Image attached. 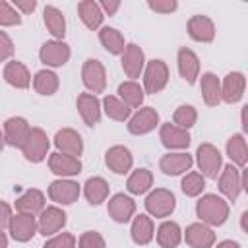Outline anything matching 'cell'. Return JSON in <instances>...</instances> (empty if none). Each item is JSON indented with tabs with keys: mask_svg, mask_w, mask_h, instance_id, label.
I'll use <instances>...</instances> for the list:
<instances>
[{
	"mask_svg": "<svg viewBox=\"0 0 248 248\" xmlns=\"http://www.w3.org/2000/svg\"><path fill=\"white\" fill-rule=\"evenodd\" d=\"M215 248H242L236 240H231V238H227V240H221V242H217V246Z\"/></svg>",
	"mask_w": 248,
	"mask_h": 248,
	"instance_id": "cell-50",
	"label": "cell"
},
{
	"mask_svg": "<svg viewBox=\"0 0 248 248\" xmlns=\"http://www.w3.org/2000/svg\"><path fill=\"white\" fill-rule=\"evenodd\" d=\"M12 215H14V209H12V205H10L8 202L0 200V229H8Z\"/></svg>",
	"mask_w": 248,
	"mask_h": 248,
	"instance_id": "cell-47",
	"label": "cell"
},
{
	"mask_svg": "<svg viewBox=\"0 0 248 248\" xmlns=\"http://www.w3.org/2000/svg\"><path fill=\"white\" fill-rule=\"evenodd\" d=\"M116 97L130 108H140L143 107V99H145V91L143 87L138 83V81H132V79H126L118 85L116 89Z\"/></svg>",
	"mask_w": 248,
	"mask_h": 248,
	"instance_id": "cell-33",
	"label": "cell"
},
{
	"mask_svg": "<svg viewBox=\"0 0 248 248\" xmlns=\"http://www.w3.org/2000/svg\"><path fill=\"white\" fill-rule=\"evenodd\" d=\"M8 232L16 242H29L37 232V215L29 213H14L8 225Z\"/></svg>",
	"mask_w": 248,
	"mask_h": 248,
	"instance_id": "cell-12",
	"label": "cell"
},
{
	"mask_svg": "<svg viewBox=\"0 0 248 248\" xmlns=\"http://www.w3.org/2000/svg\"><path fill=\"white\" fill-rule=\"evenodd\" d=\"M31 130V124L27 122V118L23 116H10L4 124H2V132H4V143L10 147H17L21 149L23 141L27 140Z\"/></svg>",
	"mask_w": 248,
	"mask_h": 248,
	"instance_id": "cell-19",
	"label": "cell"
},
{
	"mask_svg": "<svg viewBox=\"0 0 248 248\" xmlns=\"http://www.w3.org/2000/svg\"><path fill=\"white\" fill-rule=\"evenodd\" d=\"M0 248H8V234L4 229H0Z\"/></svg>",
	"mask_w": 248,
	"mask_h": 248,
	"instance_id": "cell-51",
	"label": "cell"
},
{
	"mask_svg": "<svg viewBox=\"0 0 248 248\" xmlns=\"http://www.w3.org/2000/svg\"><path fill=\"white\" fill-rule=\"evenodd\" d=\"M182 240L190 248H213L215 232H213V227H207L205 223L196 221L182 231Z\"/></svg>",
	"mask_w": 248,
	"mask_h": 248,
	"instance_id": "cell-18",
	"label": "cell"
},
{
	"mask_svg": "<svg viewBox=\"0 0 248 248\" xmlns=\"http://www.w3.org/2000/svg\"><path fill=\"white\" fill-rule=\"evenodd\" d=\"M68 215L60 205H45V209L37 215V229L43 236H54L66 227Z\"/></svg>",
	"mask_w": 248,
	"mask_h": 248,
	"instance_id": "cell-8",
	"label": "cell"
},
{
	"mask_svg": "<svg viewBox=\"0 0 248 248\" xmlns=\"http://www.w3.org/2000/svg\"><path fill=\"white\" fill-rule=\"evenodd\" d=\"M231 213L229 202L223 196L217 194H203L196 202V215L200 223H205L207 227H221L227 223Z\"/></svg>",
	"mask_w": 248,
	"mask_h": 248,
	"instance_id": "cell-1",
	"label": "cell"
},
{
	"mask_svg": "<svg viewBox=\"0 0 248 248\" xmlns=\"http://www.w3.org/2000/svg\"><path fill=\"white\" fill-rule=\"evenodd\" d=\"M78 246V240L72 232H58L54 236H48L45 246L43 248H76Z\"/></svg>",
	"mask_w": 248,
	"mask_h": 248,
	"instance_id": "cell-43",
	"label": "cell"
},
{
	"mask_svg": "<svg viewBox=\"0 0 248 248\" xmlns=\"http://www.w3.org/2000/svg\"><path fill=\"white\" fill-rule=\"evenodd\" d=\"M151 188H153V172H151L149 169L141 167V169L130 170L128 180H126V190H128V194H132V196H143V194H147Z\"/></svg>",
	"mask_w": 248,
	"mask_h": 248,
	"instance_id": "cell-30",
	"label": "cell"
},
{
	"mask_svg": "<svg viewBox=\"0 0 248 248\" xmlns=\"http://www.w3.org/2000/svg\"><path fill=\"white\" fill-rule=\"evenodd\" d=\"M105 165L114 174H128L134 167V155L126 145H112L105 153Z\"/></svg>",
	"mask_w": 248,
	"mask_h": 248,
	"instance_id": "cell-21",
	"label": "cell"
},
{
	"mask_svg": "<svg viewBox=\"0 0 248 248\" xmlns=\"http://www.w3.org/2000/svg\"><path fill=\"white\" fill-rule=\"evenodd\" d=\"M48 169L58 178H72L81 172L83 165H81L79 157H72V155L54 151V153H48Z\"/></svg>",
	"mask_w": 248,
	"mask_h": 248,
	"instance_id": "cell-16",
	"label": "cell"
},
{
	"mask_svg": "<svg viewBox=\"0 0 248 248\" xmlns=\"http://www.w3.org/2000/svg\"><path fill=\"white\" fill-rule=\"evenodd\" d=\"M43 21H45L46 31L56 41H64V35H66V17H64L62 10H58L56 6H45V10H43Z\"/></svg>",
	"mask_w": 248,
	"mask_h": 248,
	"instance_id": "cell-35",
	"label": "cell"
},
{
	"mask_svg": "<svg viewBox=\"0 0 248 248\" xmlns=\"http://www.w3.org/2000/svg\"><path fill=\"white\" fill-rule=\"evenodd\" d=\"M21 25V14L6 0H0V27Z\"/></svg>",
	"mask_w": 248,
	"mask_h": 248,
	"instance_id": "cell-42",
	"label": "cell"
},
{
	"mask_svg": "<svg viewBox=\"0 0 248 248\" xmlns=\"http://www.w3.org/2000/svg\"><path fill=\"white\" fill-rule=\"evenodd\" d=\"M159 126V112L153 107H140L136 114L128 118V132L132 136H145Z\"/></svg>",
	"mask_w": 248,
	"mask_h": 248,
	"instance_id": "cell-15",
	"label": "cell"
},
{
	"mask_svg": "<svg viewBox=\"0 0 248 248\" xmlns=\"http://www.w3.org/2000/svg\"><path fill=\"white\" fill-rule=\"evenodd\" d=\"M219 192L227 202H236L242 190H246V170L234 167L232 163L225 165L217 176Z\"/></svg>",
	"mask_w": 248,
	"mask_h": 248,
	"instance_id": "cell-2",
	"label": "cell"
},
{
	"mask_svg": "<svg viewBox=\"0 0 248 248\" xmlns=\"http://www.w3.org/2000/svg\"><path fill=\"white\" fill-rule=\"evenodd\" d=\"M107 211H108V217L114 221V223H130L132 217L136 215V202L132 196L120 192V194H114L108 198L107 202Z\"/></svg>",
	"mask_w": 248,
	"mask_h": 248,
	"instance_id": "cell-11",
	"label": "cell"
},
{
	"mask_svg": "<svg viewBox=\"0 0 248 248\" xmlns=\"http://www.w3.org/2000/svg\"><path fill=\"white\" fill-rule=\"evenodd\" d=\"M186 31H188V37L196 43H211L215 39V23L209 16H203V14L192 16L186 23Z\"/></svg>",
	"mask_w": 248,
	"mask_h": 248,
	"instance_id": "cell-22",
	"label": "cell"
},
{
	"mask_svg": "<svg viewBox=\"0 0 248 248\" xmlns=\"http://www.w3.org/2000/svg\"><path fill=\"white\" fill-rule=\"evenodd\" d=\"M31 81H33V89H35L39 95H43V97L54 95V93L58 91V87H60L58 76H56L52 70H48V68L39 70V72L33 76Z\"/></svg>",
	"mask_w": 248,
	"mask_h": 248,
	"instance_id": "cell-38",
	"label": "cell"
},
{
	"mask_svg": "<svg viewBox=\"0 0 248 248\" xmlns=\"http://www.w3.org/2000/svg\"><path fill=\"white\" fill-rule=\"evenodd\" d=\"M141 78H143V91L149 93V95H155V93H161L167 83H169V78H170V72H169V66L165 60L161 58H153V60H147L145 62V68L141 72Z\"/></svg>",
	"mask_w": 248,
	"mask_h": 248,
	"instance_id": "cell-4",
	"label": "cell"
},
{
	"mask_svg": "<svg viewBox=\"0 0 248 248\" xmlns=\"http://www.w3.org/2000/svg\"><path fill=\"white\" fill-rule=\"evenodd\" d=\"M48 149H50V140H48L46 132L43 128H31L27 140L21 145V153H23L25 161L41 163L48 157Z\"/></svg>",
	"mask_w": 248,
	"mask_h": 248,
	"instance_id": "cell-6",
	"label": "cell"
},
{
	"mask_svg": "<svg viewBox=\"0 0 248 248\" xmlns=\"http://www.w3.org/2000/svg\"><path fill=\"white\" fill-rule=\"evenodd\" d=\"M101 108L110 120H116V122H126L132 116V108L126 107L116 95H105L101 101Z\"/></svg>",
	"mask_w": 248,
	"mask_h": 248,
	"instance_id": "cell-39",
	"label": "cell"
},
{
	"mask_svg": "<svg viewBox=\"0 0 248 248\" xmlns=\"http://www.w3.org/2000/svg\"><path fill=\"white\" fill-rule=\"evenodd\" d=\"M4 81L16 89H27L31 85V74L27 70V66L19 60H8L6 66H4Z\"/></svg>",
	"mask_w": 248,
	"mask_h": 248,
	"instance_id": "cell-27",
	"label": "cell"
},
{
	"mask_svg": "<svg viewBox=\"0 0 248 248\" xmlns=\"http://www.w3.org/2000/svg\"><path fill=\"white\" fill-rule=\"evenodd\" d=\"M143 205H145V211L149 217L165 219V217L172 215V211L176 209V198L167 188H151L145 196Z\"/></svg>",
	"mask_w": 248,
	"mask_h": 248,
	"instance_id": "cell-3",
	"label": "cell"
},
{
	"mask_svg": "<svg viewBox=\"0 0 248 248\" xmlns=\"http://www.w3.org/2000/svg\"><path fill=\"white\" fill-rule=\"evenodd\" d=\"M246 89V78L242 72H229L221 81V101L234 105L242 99Z\"/></svg>",
	"mask_w": 248,
	"mask_h": 248,
	"instance_id": "cell-25",
	"label": "cell"
},
{
	"mask_svg": "<svg viewBox=\"0 0 248 248\" xmlns=\"http://www.w3.org/2000/svg\"><path fill=\"white\" fill-rule=\"evenodd\" d=\"M176 66H178V74L180 78L188 83L194 85L200 78V58L198 54L188 48V46H180L176 52Z\"/></svg>",
	"mask_w": 248,
	"mask_h": 248,
	"instance_id": "cell-20",
	"label": "cell"
},
{
	"mask_svg": "<svg viewBox=\"0 0 248 248\" xmlns=\"http://www.w3.org/2000/svg\"><path fill=\"white\" fill-rule=\"evenodd\" d=\"M246 217H248V211H242V215H240V227H242V231H246Z\"/></svg>",
	"mask_w": 248,
	"mask_h": 248,
	"instance_id": "cell-52",
	"label": "cell"
},
{
	"mask_svg": "<svg viewBox=\"0 0 248 248\" xmlns=\"http://www.w3.org/2000/svg\"><path fill=\"white\" fill-rule=\"evenodd\" d=\"M194 165V157L188 151H169L159 159V169L167 176L186 174Z\"/></svg>",
	"mask_w": 248,
	"mask_h": 248,
	"instance_id": "cell-17",
	"label": "cell"
},
{
	"mask_svg": "<svg viewBox=\"0 0 248 248\" xmlns=\"http://www.w3.org/2000/svg\"><path fill=\"white\" fill-rule=\"evenodd\" d=\"M155 240L161 248H178L182 242V229L176 221L165 219L157 231H155Z\"/></svg>",
	"mask_w": 248,
	"mask_h": 248,
	"instance_id": "cell-29",
	"label": "cell"
},
{
	"mask_svg": "<svg viewBox=\"0 0 248 248\" xmlns=\"http://www.w3.org/2000/svg\"><path fill=\"white\" fill-rule=\"evenodd\" d=\"M196 122H198V110L192 105H180L172 112V124L182 130H190Z\"/></svg>",
	"mask_w": 248,
	"mask_h": 248,
	"instance_id": "cell-41",
	"label": "cell"
},
{
	"mask_svg": "<svg viewBox=\"0 0 248 248\" xmlns=\"http://www.w3.org/2000/svg\"><path fill=\"white\" fill-rule=\"evenodd\" d=\"M147 6L155 14H172L178 8V2L176 0H149Z\"/></svg>",
	"mask_w": 248,
	"mask_h": 248,
	"instance_id": "cell-46",
	"label": "cell"
},
{
	"mask_svg": "<svg viewBox=\"0 0 248 248\" xmlns=\"http://www.w3.org/2000/svg\"><path fill=\"white\" fill-rule=\"evenodd\" d=\"M145 52L141 50V46L140 45H136V43H128L126 45V48H124V52L120 54V64H122V70H124V74L132 79V81H136V78H141V72H143V68H145Z\"/></svg>",
	"mask_w": 248,
	"mask_h": 248,
	"instance_id": "cell-14",
	"label": "cell"
},
{
	"mask_svg": "<svg viewBox=\"0 0 248 248\" xmlns=\"http://www.w3.org/2000/svg\"><path fill=\"white\" fill-rule=\"evenodd\" d=\"M72 56V48L66 41H45L39 48V60L50 70V68H62L64 64H68Z\"/></svg>",
	"mask_w": 248,
	"mask_h": 248,
	"instance_id": "cell-7",
	"label": "cell"
},
{
	"mask_svg": "<svg viewBox=\"0 0 248 248\" xmlns=\"http://www.w3.org/2000/svg\"><path fill=\"white\" fill-rule=\"evenodd\" d=\"M46 194L50 202H54V205H72L74 202H78L81 186L72 178H56L54 182H50Z\"/></svg>",
	"mask_w": 248,
	"mask_h": 248,
	"instance_id": "cell-9",
	"label": "cell"
},
{
	"mask_svg": "<svg viewBox=\"0 0 248 248\" xmlns=\"http://www.w3.org/2000/svg\"><path fill=\"white\" fill-rule=\"evenodd\" d=\"M81 81L87 89V93H103L107 87V70L103 66V62L95 60V58H87L81 66Z\"/></svg>",
	"mask_w": 248,
	"mask_h": 248,
	"instance_id": "cell-10",
	"label": "cell"
},
{
	"mask_svg": "<svg viewBox=\"0 0 248 248\" xmlns=\"http://www.w3.org/2000/svg\"><path fill=\"white\" fill-rule=\"evenodd\" d=\"M76 248H107V242H105V238H103L101 232H97V231H85L78 238V246Z\"/></svg>",
	"mask_w": 248,
	"mask_h": 248,
	"instance_id": "cell-44",
	"label": "cell"
},
{
	"mask_svg": "<svg viewBox=\"0 0 248 248\" xmlns=\"http://www.w3.org/2000/svg\"><path fill=\"white\" fill-rule=\"evenodd\" d=\"M45 203H46L45 194H43L41 190H37V188H29V190H25V192L16 200L14 207H16L17 213L39 215V213L45 209Z\"/></svg>",
	"mask_w": 248,
	"mask_h": 248,
	"instance_id": "cell-28",
	"label": "cell"
},
{
	"mask_svg": "<svg viewBox=\"0 0 248 248\" xmlns=\"http://www.w3.org/2000/svg\"><path fill=\"white\" fill-rule=\"evenodd\" d=\"M54 147L58 153H66L72 157L83 155V140L74 128H62L54 134Z\"/></svg>",
	"mask_w": 248,
	"mask_h": 248,
	"instance_id": "cell-24",
	"label": "cell"
},
{
	"mask_svg": "<svg viewBox=\"0 0 248 248\" xmlns=\"http://www.w3.org/2000/svg\"><path fill=\"white\" fill-rule=\"evenodd\" d=\"M99 43L103 45V48L112 54V56H120L126 48V41H124V35L116 29V27H108V25H103L99 29Z\"/></svg>",
	"mask_w": 248,
	"mask_h": 248,
	"instance_id": "cell-36",
	"label": "cell"
},
{
	"mask_svg": "<svg viewBox=\"0 0 248 248\" xmlns=\"http://www.w3.org/2000/svg\"><path fill=\"white\" fill-rule=\"evenodd\" d=\"M99 8H101L103 16H114L120 10V0H101Z\"/></svg>",
	"mask_w": 248,
	"mask_h": 248,
	"instance_id": "cell-49",
	"label": "cell"
},
{
	"mask_svg": "<svg viewBox=\"0 0 248 248\" xmlns=\"http://www.w3.org/2000/svg\"><path fill=\"white\" fill-rule=\"evenodd\" d=\"M14 50H16V46H14L12 37H10L6 31L0 29V62H8V60H12Z\"/></svg>",
	"mask_w": 248,
	"mask_h": 248,
	"instance_id": "cell-45",
	"label": "cell"
},
{
	"mask_svg": "<svg viewBox=\"0 0 248 248\" xmlns=\"http://www.w3.org/2000/svg\"><path fill=\"white\" fill-rule=\"evenodd\" d=\"M78 16H79L81 23L91 31H97L103 27L105 16L99 8V2H95V0H81L78 4Z\"/></svg>",
	"mask_w": 248,
	"mask_h": 248,
	"instance_id": "cell-32",
	"label": "cell"
},
{
	"mask_svg": "<svg viewBox=\"0 0 248 248\" xmlns=\"http://www.w3.org/2000/svg\"><path fill=\"white\" fill-rule=\"evenodd\" d=\"M130 236L134 240V244L138 246H145L155 238V225L153 219L147 213H140L132 217V225H130Z\"/></svg>",
	"mask_w": 248,
	"mask_h": 248,
	"instance_id": "cell-26",
	"label": "cell"
},
{
	"mask_svg": "<svg viewBox=\"0 0 248 248\" xmlns=\"http://www.w3.org/2000/svg\"><path fill=\"white\" fill-rule=\"evenodd\" d=\"M198 79H200V91L203 103L207 107H217L221 103V79L213 72H205Z\"/></svg>",
	"mask_w": 248,
	"mask_h": 248,
	"instance_id": "cell-31",
	"label": "cell"
},
{
	"mask_svg": "<svg viewBox=\"0 0 248 248\" xmlns=\"http://www.w3.org/2000/svg\"><path fill=\"white\" fill-rule=\"evenodd\" d=\"M76 107H78V112H79L81 120L85 122V126L93 128V126L99 124L103 108H101V101H99L97 95H93V93H79L78 99H76Z\"/></svg>",
	"mask_w": 248,
	"mask_h": 248,
	"instance_id": "cell-23",
	"label": "cell"
},
{
	"mask_svg": "<svg viewBox=\"0 0 248 248\" xmlns=\"http://www.w3.org/2000/svg\"><path fill=\"white\" fill-rule=\"evenodd\" d=\"M12 6H14L21 16H25V14H33V12H35L37 0H14Z\"/></svg>",
	"mask_w": 248,
	"mask_h": 248,
	"instance_id": "cell-48",
	"label": "cell"
},
{
	"mask_svg": "<svg viewBox=\"0 0 248 248\" xmlns=\"http://www.w3.org/2000/svg\"><path fill=\"white\" fill-rule=\"evenodd\" d=\"M159 140H161L163 147L169 151H184V149H188L192 136L188 130H182V128L174 126L172 122H165L159 126Z\"/></svg>",
	"mask_w": 248,
	"mask_h": 248,
	"instance_id": "cell-13",
	"label": "cell"
},
{
	"mask_svg": "<svg viewBox=\"0 0 248 248\" xmlns=\"http://www.w3.org/2000/svg\"><path fill=\"white\" fill-rule=\"evenodd\" d=\"M110 186L103 176H91L83 184V196L91 205H101L103 202L108 200Z\"/></svg>",
	"mask_w": 248,
	"mask_h": 248,
	"instance_id": "cell-34",
	"label": "cell"
},
{
	"mask_svg": "<svg viewBox=\"0 0 248 248\" xmlns=\"http://www.w3.org/2000/svg\"><path fill=\"white\" fill-rule=\"evenodd\" d=\"M196 165L200 169V174L203 178L217 180L221 169H223V155L213 143H202L196 151Z\"/></svg>",
	"mask_w": 248,
	"mask_h": 248,
	"instance_id": "cell-5",
	"label": "cell"
},
{
	"mask_svg": "<svg viewBox=\"0 0 248 248\" xmlns=\"http://www.w3.org/2000/svg\"><path fill=\"white\" fill-rule=\"evenodd\" d=\"M231 163L238 169H244L248 163V145L244 140V134H232L227 140V147H225Z\"/></svg>",
	"mask_w": 248,
	"mask_h": 248,
	"instance_id": "cell-37",
	"label": "cell"
},
{
	"mask_svg": "<svg viewBox=\"0 0 248 248\" xmlns=\"http://www.w3.org/2000/svg\"><path fill=\"white\" fill-rule=\"evenodd\" d=\"M4 145H6L4 143V132H2V126H0V151L4 149Z\"/></svg>",
	"mask_w": 248,
	"mask_h": 248,
	"instance_id": "cell-53",
	"label": "cell"
},
{
	"mask_svg": "<svg viewBox=\"0 0 248 248\" xmlns=\"http://www.w3.org/2000/svg\"><path fill=\"white\" fill-rule=\"evenodd\" d=\"M203 188H205V178H203L200 172H196V170L186 172V174L182 176V180H180V190H182V194L188 196V198H198V196H202Z\"/></svg>",
	"mask_w": 248,
	"mask_h": 248,
	"instance_id": "cell-40",
	"label": "cell"
}]
</instances>
